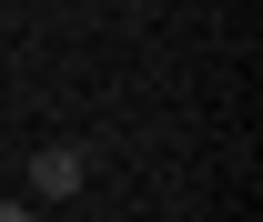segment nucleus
Wrapping results in <instances>:
<instances>
[{"label": "nucleus", "instance_id": "f257e3e1", "mask_svg": "<svg viewBox=\"0 0 263 222\" xmlns=\"http://www.w3.org/2000/svg\"><path fill=\"white\" fill-rule=\"evenodd\" d=\"M81 172H91V162H81V142H41V152H31V212H41V202H71V192H81Z\"/></svg>", "mask_w": 263, "mask_h": 222}, {"label": "nucleus", "instance_id": "f03ea898", "mask_svg": "<svg viewBox=\"0 0 263 222\" xmlns=\"http://www.w3.org/2000/svg\"><path fill=\"white\" fill-rule=\"evenodd\" d=\"M0 222H41V212H31V202H0Z\"/></svg>", "mask_w": 263, "mask_h": 222}]
</instances>
